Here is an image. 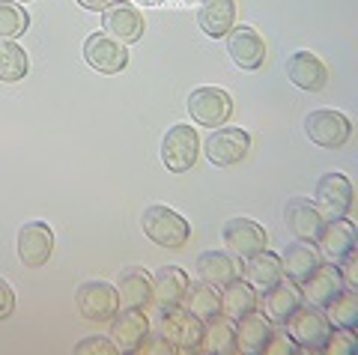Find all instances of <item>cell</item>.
I'll return each instance as SVG.
<instances>
[{
	"label": "cell",
	"instance_id": "cell-1",
	"mask_svg": "<svg viewBox=\"0 0 358 355\" xmlns=\"http://www.w3.org/2000/svg\"><path fill=\"white\" fill-rule=\"evenodd\" d=\"M284 331L293 338V343L301 352H322V347H326V340L331 335V323L322 307L301 302L284 319Z\"/></svg>",
	"mask_w": 358,
	"mask_h": 355
},
{
	"label": "cell",
	"instance_id": "cell-2",
	"mask_svg": "<svg viewBox=\"0 0 358 355\" xmlns=\"http://www.w3.org/2000/svg\"><path fill=\"white\" fill-rule=\"evenodd\" d=\"M141 227L143 233L162 248H182L188 239H192V224L188 218H182L171 206H162V203H152L143 209L141 215Z\"/></svg>",
	"mask_w": 358,
	"mask_h": 355
},
{
	"label": "cell",
	"instance_id": "cell-3",
	"mask_svg": "<svg viewBox=\"0 0 358 355\" xmlns=\"http://www.w3.org/2000/svg\"><path fill=\"white\" fill-rule=\"evenodd\" d=\"M159 331L176 352H200V343H203V319H197L192 310L179 305L162 310Z\"/></svg>",
	"mask_w": 358,
	"mask_h": 355
},
{
	"label": "cell",
	"instance_id": "cell-4",
	"mask_svg": "<svg viewBox=\"0 0 358 355\" xmlns=\"http://www.w3.org/2000/svg\"><path fill=\"white\" fill-rule=\"evenodd\" d=\"M203 152L215 168H233V164H239L251 152V135L236 126H218L206 138Z\"/></svg>",
	"mask_w": 358,
	"mask_h": 355
},
{
	"label": "cell",
	"instance_id": "cell-5",
	"mask_svg": "<svg viewBox=\"0 0 358 355\" xmlns=\"http://www.w3.org/2000/svg\"><path fill=\"white\" fill-rule=\"evenodd\" d=\"M305 131L308 138L317 143L322 150H338L343 147L352 135V123L350 117L341 114V110H331V108H320V110H310L305 117Z\"/></svg>",
	"mask_w": 358,
	"mask_h": 355
},
{
	"label": "cell",
	"instance_id": "cell-6",
	"mask_svg": "<svg viewBox=\"0 0 358 355\" xmlns=\"http://www.w3.org/2000/svg\"><path fill=\"white\" fill-rule=\"evenodd\" d=\"M200 155V138L188 123H179L164 135L162 140V161L171 173H185L197 164Z\"/></svg>",
	"mask_w": 358,
	"mask_h": 355
},
{
	"label": "cell",
	"instance_id": "cell-7",
	"mask_svg": "<svg viewBox=\"0 0 358 355\" xmlns=\"http://www.w3.org/2000/svg\"><path fill=\"white\" fill-rule=\"evenodd\" d=\"M188 114L197 126H206V129H218L230 119L233 114V99L227 90L221 87H197L188 96Z\"/></svg>",
	"mask_w": 358,
	"mask_h": 355
},
{
	"label": "cell",
	"instance_id": "cell-8",
	"mask_svg": "<svg viewBox=\"0 0 358 355\" xmlns=\"http://www.w3.org/2000/svg\"><path fill=\"white\" fill-rule=\"evenodd\" d=\"M221 239L236 260H248L268 248V233L263 230V224H257L251 218H230L221 227Z\"/></svg>",
	"mask_w": 358,
	"mask_h": 355
},
{
	"label": "cell",
	"instance_id": "cell-9",
	"mask_svg": "<svg viewBox=\"0 0 358 355\" xmlns=\"http://www.w3.org/2000/svg\"><path fill=\"white\" fill-rule=\"evenodd\" d=\"M75 305H78V314L84 319H110L120 310V296H117V287L108 284V281H84L78 287V296H75Z\"/></svg>",
	"mask_w": 358,
	"mask_h": 355
},
{
	"label": "cell",
	"instance_id": "cell-10",
	"mask_svg": "<svg viewBox=\"0 0 358 355\" xmlns=\"http://www.w3.org/2000/svg\"><path fill=\"white\" fill-rule=\"evenodd\" d=\"M84 60L99 75H120L129 66V51L122 42L110 39L108 33H93L84 42Z\"/></svg>",
	"mask_w": 358,
	"mask_h": 355
},
{
	"label": "cell",
	"instance_id": "cell-11",
	"mask_svg": "<svg viewBox=\"0 0 358 355\" xmlns=\"http://www.w3.org/2000/svg\"><path fill=\"white\" fill-rule=\"evenodd\" d=\"M355 242H358V233H355V224L350 218H329L322 224L320 236H317V251H320V260L326 263H334L338 266L346 254L355 251Z\"/></svg>",
	"mask_w": 358,
	"mask_h": 355
},
{
	"label": "cell",
	"instance_id": "cell-12",
	"mask_svg": "<svg viewBox=\"0 0 358 355\" xmlns=\"http://www.w3.org/2000/svg\"><path fill=\"white\" fill-rule=\"evenodd\" d=\"M15 248H18L21 263L30 266V269H39L54 254V230L45 224V221H27V224L18 230Z\"/></svg>",
	"mask_w": 358,
	"mask_h": 355
},
{
	"label": "cell",
	"instance_id": "cell-13",
	"mask_svg": "<svg viewBox=\"0 0 358 355\" xmlns=\"http://www.w3.org/2000/svg\"><path fill=\"white\" fill-rule=\"evenodd\" d=\"M150 335V317L143 307H122L110 317V340L117 343V352H138L143 338Z\"/></svg>",
	"mask_w": 358,
	"mask_h": 355
},
{
	"label": "cell",
	"instance_id": "cell-14",
	"mask_svg": "<svg viewBox=\"0 0 358 355\" xmlns=\"http://www.w3.org/2000/svg\"><path fill=\"white\" fill-rule=\"evenodd\" d=\"M352 182L343 173H326L317 182V209L322 218H343L352 209Z\"/></svg>",
	"mask_w": 358,
	"mask_h": 355
},
{
	"label": "cell",
	"instance_id": "cell-15",
	"mask_svg": "<svg viewBox=\"0 0 358 355\" xmlns=\"http://www.w3.org/2000/svg\"><path fill=\"white\" fill-rule=\"evenodd\" d=\"M301 302H305V298H301V287L284 275L275 287H268L263 293V298H257V307H260V314L272 326H284V319L293 314Z\"/></svg>",
	"mask_w": 358,
	"mask_h": 355
},
{
	"label": "cell",
	"instance_id": "cell-16",
	"mask_svg": "<svg viewBox=\"0 0 358 355\" xmlns=\"http://www.w3.org/2000/svg\"><path fill=\"white\" fill-rule=\"evenodd\" d=\"M227 54L230 60L245 72H257L266 60V42L263 36L248 24H239L227 33Z\"/></svg>",
	"mask_w": 358,
	"mask_h": 355
},
{
	"label": "cell",
	"instance_id": "cell-17",
	"mask_svg": "<svg viewBox=\"0 0 358 355\" xmlns=\"http://www.w3.org/2000/svg\"><path fill=\"white\" fill-rule=\"evenodd\" d=\"M102 27L110 39L122 42V45H131V42H138L143 36V27H147V21H143V15L134 9L131 3H110L105 13H102Z\"/></svg>",
	"mask_w": 358,
	"mask_h": 355
},
{
	"label": "cell",
	"instance_id": "cell-18",
	"mask_svg": "<svg viewBox=\"0 0 358 355\" xmlns=\"http://www.w3.org/2000/svg\"><path fill=\"white\" fill-rule=\"evenodd\" d=\"M299 287H301V298H305L308 305L326 307L331 298L343 290V278H341V272L334 263H320Z\"/></svg>",
	"mask_w": 358,
	"mask_h": 355
},
{
	"label": "cell",
	"instance_id": "cell-19",
	"mask_svg": "<svg viewBox=\"0 0 358 355\" xmlns=\"http://www.w3.org/2000/svg\"><path fill=\"white\" fill-rule=\"evenodd\" d=\"M287 78L293 81L299 90L305 93H320L322 87L329 84V69L317 54L310 51H296L293 57L287 60Z\"/></svg>",
	"mask_w": 358,
	"mask_h": 355
},
{
	"label": "cell",
	"instance_id": "cell-20",
	"mask_svg": "<svg viewBox=\"0 0 358 355\" xmlns=\"http://www.w3.org/2000/svg\"><path fill=\"white\" fill-rule=\"evenodd\" d=\"M284 218H287L289 233H293L299 242H317L322 224H326V218L320 215L317 203L305 201V197H293V201L287 203Z\"/></svg>",
	"mask_w": 358,
	"mask_h": 355
},
{
	"label": "cell",
	"instance_id": "cell-21",
	"mask_svg": "<svg viewBox=\"0 0 358 355\" xmlns=\"http://www.w3.org/2000/svg\"><path fill=\"white\" fill-rule=\"evenodd\" d=\"M197 24L209 39H224L236 27V0H200Z\"/></svg>",
	"mask_w": 358,
	"mask_h": 355
},
{
	"label": "cell",
	"instance_id": "cell-22",
	"mask_svg": "<svg viewBox=\"0 0 358 355\" xmlns=\"http://www.w3.org/2000/svg\"><path fill=\"white\" fill-rule=\"evenodd\" d=\"M197 275H200V281H203V284L221 290V287H227L230 281H236L242 275V269H239V260L233 257V254L203 251L197 257Z\"/></svg>",
	"mask_w": 358,
	"mask_h": 355
},
{
	"label": "cell",
	"instance_id": "cell-23",
	"mask_svg": "<svg viewBox=\"0 0 358 355\" xmlns=\"http://www.w3.org/2000/svg\"><path fill=\"white\" fill-rule=\"evenodd\" d=\"M284 278V266H281V257L272 251H260L254 257L245 260L242 266V281H248L257 293H266L268 287H275L278 281Z\"/></svg>",
	"mask_w": 358,
	"mask_h": 355
},
{
	"label": "cell",
	"instance_id": "cell-24",
	"mask_svg": "<svg viewBox=\"0 0 358 355\" xmlns=\"http://www.w3.org/2000/svg\"><path fill=\"white\" fill-rule=\"evenodd\" d=\"M188 284L192 281H188V275L179 269V266H164V269H159L152 278V302L159 305V310L182 305Z\"/></svg>",
	"mask_w": 358,
	"mask_h": 355
},
{
	"label": "cell",
	"instance_id": "cell-25",
	"mask_svg": "<svg viewBox=\"0 0 358 355\" xmlns=\"http://www.w3.org/2000/svg\"><path fill=\"white\" fill-rule=\"evenodd\" d=\"M117 296H120V307H143L152 302V275L141 266H131L120 275L117 284Z\"/></svg>",
	"mask_w": 358,
	"mask_h": 355
},
{
	"label": "cell",
	"instance_id": "cell-26",
	"mask_svg": "<svg viewBox=\"0 0 358 355\" xmlns=\"http://www.w3.org/2000/svg\"><path fill=\"white\" fill-rule=\"evenodd\" d=\"M268 335H272V323H268L260 310H251V314L236 319V343H239V352L245 355L263 352Z\"/></svg>",
	"mask_w": 358,
	"mask_h": 355
},
{
	"label": "cell",
	"instance_id": "cell-27",
	"mask_svg": "<svg viewBox=\"0 0 358 355\" xmlns=\"http://www.w3.org/2000/svg\"><path fill=\"white\" fill-rule=\"evenodd\" d=\"M200 349H209V352H218V355H233L239 352V343H236V319L230 317H212L203 323V343Z\"/></svg>",
	"mask_w": 358,
	"mask_h": 355
},
{
	"label": "cell",
	"instance_id": "cell-28",
	"mask_svg": "<svg viewBox=\"0 0 358 355\" xmlns=\"http://www.w3.org/2000/svg\"><path fill=\"white\" fill-rule=\"evenodd\" d=\"M320 263L322 260H320V251L313 248V242H293V245L284 251V257H281L284 275L289 281H296V284L305 281Z\"/></svg>",
	"mask_w": 358,
	"mask_h": 355
},
{
	"label": "cell",
	"instance_id": "cell-29",
	"mask_svg": "<svg viewBox=\"0 0 358 355\" xmlns=\"http://www.w3.org/2000/svg\"><path fill=\"white\" fill-rule=\"evenodd\" d=\"M257 290L242 281V275L236 281H230L227 287H221V314L230 317V319H239L245 314H251V310H257Z\"/></svg>",
	"mask_w": 358,
	"mask_h": 355
},
{
	"label": "cell",
	"instance_id": "cell-30",
	"mask_svg": "<svg viewBox=\"0 0 358 355\" xmlns=\"http://www.w3.org/2000/svg\"><path fill=\"white\" fill-rule=\"evenodd\" d=\"M182 307L185 310H192V314L197 319H212V317H218L221 314V293L215 290V287H209V284H188V290H185V298H182Z\"/></svg>",
	"mask_w": 358,
	"mask_h": 355
},
{
	"label": "cell",
	"instance_id": "cell-31",
	"mask_svg": "<svg viewBox=\"0 0 358 355\" xmlns=\"http://www.w3.org/2000/svg\"><path fill=\"white\" fill-rule=\"evenodd\" d=\"M30 72L27 51L15 39H0V81L15 84Z\"/></svg>",
	"mask_w": 358,
	"mask_h": 355
},
{
	"label": "cell",
	"instance_id": "cell-32",
	"mask_svg": "<svg viewBox=\"0 0 358 355\" xmlns=\"http://www.w3.org/2000/svg\"><path fill=\"white\" fill-rule=\"evenodd\" d=\"M322 310H326L329 323L334 328H355L358 326V293L343 287V290L334 296Z\"/></svg>",
	"mask_w": 358,
	"mask_h": 355
},
{
	"label": "cell",
	"instance_id": "cell-33",
	"mask_svg": "<svg viewBox=\"0 0 358 355\" xmlns=\"http://www.w3.org/2000/svg\"><path fill=\"white\" fill-rule=\"evenodd\" d=\"M27 27H30V15L24 13V6L0 0V39H18L27 33Z\"/></svg>",
	"mask_w": 358,
	"mask_h": 355
},
{
	"label": "cell",
	"instance_id": "cell-34",
	"mask_svg": "<svg viewBox=\"0 0 358 355\" xmlns=\"http://www.w3.org/2000/svg\"><path fill=\"white\" fill-rule=\"evenodd\" d=\"M322 352L329 355H355L358 352V338H355V328H334L331 326V335L326 340Z\"/></svg>",
	"mask_w": 358,
	"mask_h": 355
},
{
	"label": "cell",
	"instance_id": "cell-35",
	"mask_svg": "<svg viewBox=\"0 0 358 355\" xmlns=\"http://www.w3.org/2000/svg\"><path fill=\"white\" fill-rule=\"evenodd\" d=\"M78 355H93V352H102V355H117V343L110 338H102V335H90L84 338L81 343L75 347Z\"/></svg>",
	"mask_w": 358,
	"mask_h": 355
},
{
	"label": "cell",
	"instance_id": "cell-36",
	"mask_svg": "<svg viewBox=\"0 0 358 355\" xmlns=\"http://www.w3.org/2000/svg\"><path fill=\"white\" fill-rule=\"evenodd\" d=\"M263 352H266V355H293V352H301V349L296 347L293 338H289L287 331H275V328H272V335H268Z\"/></svg>",
	"mask_w": 358,
	"mask_h": 355
},
{
	"label": "cell",
	"instance_id": "cell-37",
	"mask_svg": "<svg viewBox=\"0 0 358 355\" xmlns=\"http://www.w3.org/2000/svg\"><path fill=\"white\" fill-rule=\"evenodd\" d=\"M338 272H341L346 290H358V254H355V251H350V254H346V257L338 263Z\"/></svg>",
	"mask_w": 358,
	"mask_h": 355
},
{
	"label": "cell",
	"instance_id": "cell-38",
	"mask_svg": "<svg viewBox=\"0 0 358 355\" xmlns=\"http://www.w3.org/2000/svg\"><path fill=\"white\" fill-rule=\"evenodd\" d=\"M138 352H147V355H173L176 349L171 347V343H167V338L162 335V331H150L147 338H143V343H141V349Z\"/></svg>",
	"mask_w": 358,
	"mask_h": 355
},
{
	"label": "cell",
	"instance_id": "cell-39",
	"mask_svg": "<svg viewBox=\"0 0 358 355\" xmlns=\"http://www.w3.org/2000/svg\"><path fill=\"white\" fill-rule=\"evenodd\" d=\"M13 310H15V293L6 278H0V319L13 317Z\"/></svg>",
	"mask_w": 358,
	"mask_h": 355
},
{
	"label": "cell",
	"instance_id": "cell-40",
	"mask_svg": "<svg viewBox=\"0 0 358 355\" xmlns=\"http://www.w3.org/2000/svg\"><path fill=\"white\" fill-rule=\"evenodd\" d=\"M84 9H90V13H105V9L114 3V0H78Z\"/></svg>",
	"mask_w": 358,
	"mask_h": 355
},
{
	"label": "cell",
	"instance_id": "cell-41",
	"mask_svg": "<svg viewBox=\"0 0 358 355\" xmlns=\"http://www.w3.org/2000/svg\"><path fill=\"white\" fill-rule=\"evenodd\" d=\"M134 3H141V6H162V3H167V0H134Z\"/></svg>",
	"mask_w": 358,
	"mask_h": 355
},
{
	"label": "cell",
	"instance_id": "cell-42",
	"mask_svg": "<svg viewBox=\"0 0 358 355\" xmlns=\"http://www.w3.org/2000/svg\"><path fill=\"white\" fill-rule=\"evenodd\" d=\"M24 3H27V0H24Z\"/></svg>",
	"mask_w": 358,
	"mask_h": 355
}]
</instances>
